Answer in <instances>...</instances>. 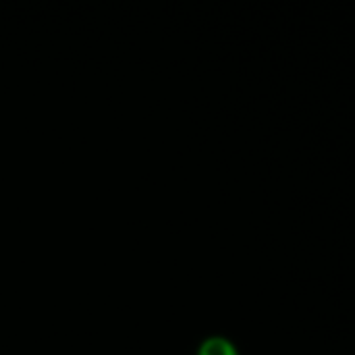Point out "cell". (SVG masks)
Here are the masks:
<instances>
[{
	"instance_id": "6da1fadb",
	"label": "cell",
	"mask_w": 355,
	"mask_h": 355,
	"mask_svg": "<svg viewBox=\"0 0 355 355\" xmlns=\"http://www.w3.org/2000/svg\"><path fill=\"white\" fill-rule=\"evenodd\" d=\"M198 355H239V352L233 345V341H229L227 337L214 335L202 341V345L198 347Z\"/></svg>"
}]
</instances>
